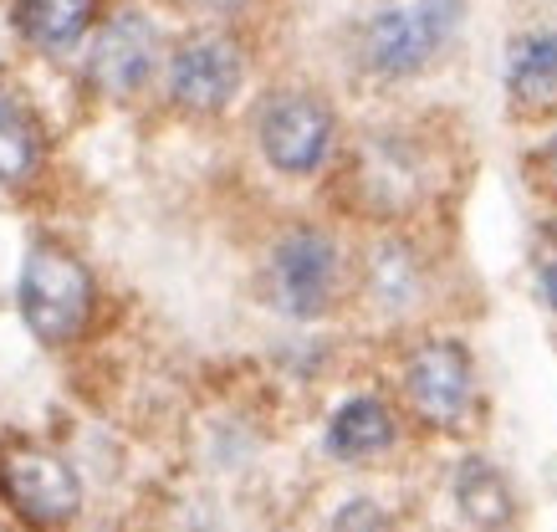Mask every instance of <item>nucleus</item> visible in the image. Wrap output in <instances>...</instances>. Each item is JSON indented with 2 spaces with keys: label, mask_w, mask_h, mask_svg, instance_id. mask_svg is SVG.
Listing matches in <instances>:
<instances>
[{
  "label": "nucleus",
  "mask_w": 557,
  "mask_h": 532,
  "mask_svg": "<svg viewBox=\"0 0 557 532\" xmlns=\"http://www.w3.org/2000/svg\"><path fill=\"white\" fill-rule=\"evenodd\" d=\"M153 72V26L138 11H123L98 32L92 57H87V77L108 92V98H128L149 83Z\"/></svg>",
  "instance_id": "obj_8"
},
{
  "label": "nucleus",
  "mask_w": 557,
  "mask_h": 532,
  "mask_svg": "<svg viewBox=\"0 0 557 532\" xmlns=\"http://www.w3.org/2000/svg\"><path fill=\"white\" fill-rule=\"evenodd\" d=\"M200 5H231V0H200Z\"/></svg>",
  "instance_id": "obj_19"
},
{
  "label": "nucleus",
  "mask_w": 557,
  "mask_h": 532,
  "mask_svg": "<svg viewBox=\"0 0 557 532\" xmlns=\"http://www.w3.org/2000/svg\"><path fill=\"white\" fill-rule=\"evenodd\" d=\"M36 164H41V128H36L21 87L0 72V180L21 185L36 174Z\"/></svg>",
  "instance_id": "obj_11"
},
{
  "label": "nucleus",
  "mask_w": 557,
  "mask_h": 532,
  "mask_svg": "<svg viewBox=\"0 0 557 532\" xmlns=\"http://www.w3.org/2000/svg\"><path fill=\"white\" fill-rule=\"evenodd\" d=\"M405 395L409 405L440 430H456L471 410V395H475V374H471V354L450 338L440 344H424L405 369Z\"/></svg>",
  "instance_id": "obj_5"
},
{
  "label": "nucleus",
  "mask_w": 557,
  "mask_h": 532,
  "mask_svg": "<svg viewBox=\"0 0 557 532\" xmlns=\"http://www.w3.org/2000/svg\"><path fill=\"white\" fill-rule=\"evenodd\" d=\"M460 0H384L363 26V67L379 77H409L450 41Z\"/></svg>",
  "instance_id": "obj_2"
},
{
  "label": "nucleus",
  "mask_w": 557,
  "mask_h": 532,
  "mask_svg": "<svg viewBox=\"0 0 557 532\" xmlns=\"http://www.w3.org/2000/svg\"><path fill=\"white\" fill-rule=\"evenodd\" d=\"M547 180H553V189H557V138H553V149H547Z\"/></svg>",
  "instance_id": "obj_18"
},
{
  "label": "nucleus",
  "mask_w": 557,
  "mask_h": 532,
  "mask_svg": "<svg viewBox=\"0 0 557 532\" xmlns=\"http://www.w3.org/2000/svg\"><path fill=\"white\" fill-rule=\"evenodd\" d=\"M388 441H394V415L379 399H348L333 415V430H327V446L338 450V456H373Z\"/></svg>",
  "instance_id": "obj_14"
},
{
  "label": "nucleus",
  "mask_w": 557,
  "mask_h": 532,
  "mask_svg": "<svg viewBox=\"0 0 557 532\" xmlns=\"http://www.w3.org/2000/svg\"><path fill=\"white\" fill-rule=\"evenodd\" d=\"M92 11L98 0H16V32L41 52H62L87 32Z\"/></svg>",
  "instance_id": "obj_12"
},
{
  "label": "nucleus",
  "mask_w": 557,
  "mask_h": 532,
  "mask_svg": "<svg viewBox=\"0 0 557 532\" xmlns=\"http://www.w3.org/2000/svg\"><path fill=\"white\" fill-rule=\"evenodd\" d=\"M354 185H358V195H363L373 210H384V215L409 210L424 189L420 154L409 149L405 138H369V144L358 149Z\"/></svg>",
  "instance_id": "obj_9"
},
{
  "label": "nucleus",
  "mask_w": 557,
  "mask_h": 532,
  "mask_svg": "<svg viewBox=\"0 0 557 532\" xmlns=\"http://www.w3.org/2000/svg\"><path fill=\"white\" fill-rule=\"evenodd\" d=\"M261 149L282 174L318 170L333 149V113L312 92H276L261 113Z\"/></svg>",
  "instance_id": "obj_4"
},
{
  "label": "nucleus",
  "mask_w": 557,
  "mask_h": 532,
  "mask_svg": "<svg viewBox=\"0 0 557 532\" xmlns=\"http://www.w3.org/2000/svg\"><path fill=\"white\" fill-rule=\"evenodd\" d=\"M507 92L522 108H547L557 98V26L522 32L507 47Z\"/></svg>",
  "instance_id": "obj_10"
},
{
  "label": "nucleus",
  "mask_w": 557,
  "mask_h": 532,
  "mask_svg": "<svg viewBox=\"0 0 557 532\" xmlns=\"http://www.w3.org/2000/svg\"><path fill=\"white\" fill-rule=\"evenodd\" d=\"M92 312V276L57 240L32 246L21 267V318L41 344H72Z\"/></svg>",
  "instance_id": "obj_1"
},
{
  "label": "nucleus",
  "mask_w": 557,
  "mask_h": 532,
  "mask_svg": "<svg viewBox=\"0 0 557 532\" xmlns=\"http://www.w3.org/2000/svg\"><path fill=\"white\" fill-rule=\"evenodd\" d=\"M542 293H547V302L557 308V257L547 261V267H542Z\"/></svg>",
  "instance_id": "obj_17"
},
{
  "label": "nucleus",
  "mask_w": 557,
  "mask_h": 532,
  "mask_svg": "<svg viewBox=\"0 0 557 532\" xmlns=\"http://www.w3.org/2000/svg\"><path fill=\"white\" fill-rule=\"evenodd\" d=\"M338 282V246L322 231H292L276 246V297L292 318H318Z\"/></svg>",
  "instance_id": "obj_7"
},
{
  "label": "nucleus",
  "mask_w": 557,
  "mask_h": 532,
  "mask_svg": "<svg viewBox=\"0 0 557 532\" xmlns=\"http://www.w3.org/2000/svg\"><path fill=\"white\" fill-rule=\"evenodd\" d=\"M369 282L384 302H405L409 287H414V261H409L405 246H379L369 267Z\"/></svg>",
  "instance_id": "obj_15"
},
{
  "label": "nucleus",
  "mask_w": 557,
  "mask_h": 532,
  "mask_svg": "<svg viewBox=\"0 0 557 532\" xmlns=\"http://www.w3.org/2000/svg\"><path fill=\"white\" fill-rule=\"evenodd\" d=\"M174 98L195 113H215L236 98L240 87V52L231 36H189L170 62Z\"/></svg>",
  "instance_id": "obj_6"
},
{
  "label": "nucleus",
  "mask_w": 557,
  "mask_h": 532,
  "mask_svg": "<svg viewBox=\"0 0 557 532\" xmlns=\"http://www.w3.org/2000/svg\"><path fill=\"white\" fill-rule=\"evenodd\" d=\"M0 497L11 502L32 528H62L83 507V486H77V477L67 471L62 456L11 441L0 450Z\"/></svg>",
  "instance_id": "obj_3"
},
{
  "label": "nucleus",
  "mask_w": 557,
  "mask_h": 532,
  "mask_svg": "<svg viewBox=\"0 0 557 532\" xmlns=\"http://www.w3.org/2000/svg\"><path fill=\"white\" fill-rule=\"evenodd\" d=\"M456 502L475 528H507L517 502H511L507 477L491 461H460L456 466Z\"/></svg>",
  "instance_id": "obj_13"
},
{
  "label": "nucleus",
  "mask_w": 557,
  "mask_h": 532,
  "mask_svg": "<svg viewBox=\"0 0 557 532\" xmlns=\"http://www.w3.org/2000/svg\"><path fill=\"white\" fill-rule=\"evenodd\" d=\"M327 532H388V517H384V507H373V502H348V507L333 517Z\"/></svg>",
  "instance_id": "obj_16"
}]
</instances>
